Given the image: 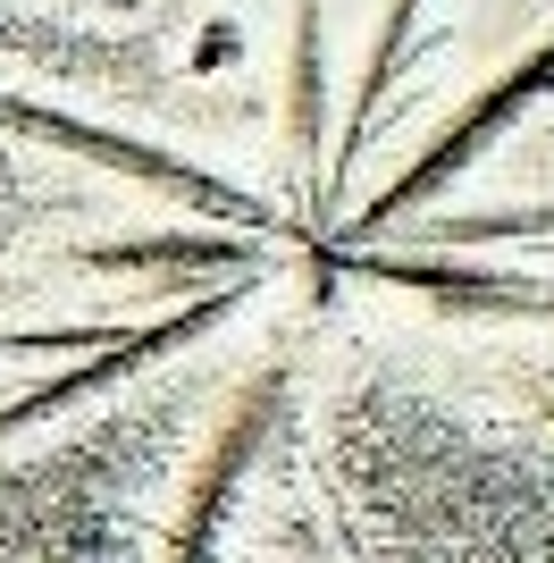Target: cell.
<instances>
[{
    "mask_svg": "<svg viewBox=\"0 0 554 563\" xmlns=\"http://www.w3.org/2000/svg\"><path fill=\"white\" fill-rule=\"evenodd\" d=\"M0 135H25V143H43V152L92 161L101 177H118V186H143V194H160V202H177V211H193V219H219V228L295 235V219H277L269 194L235 186V177H219V168H202V161H185V152H168V143H143V135L101 126V118H76V110H59V101L0 93Z\"/></svg>",
    "mask_w": 554,
    "mask_h": 563,
    "instance_id": "6da1fadb",
    "label": "cell"
},
{
    "mask_svg": "<svg viewBox=\"0 0 554 563\" xmlns=\"http://www.w3.org/2000/svg\"><path fill=\"white\" fill-rule=\"evenodd\" d=\"M546 93H554V34H546L538 51H521V59H512V68L496 76V85H479V93H470V101H462V110L437 126V143H429L420 161H403V168H395V177H387L378 194H369V202H362L353 219H336V244H369V235L403 228L412 211H429V202H437V194L454 186L462 168L479 161V152H487L496 135H505V126H521V110H538Z\"/></svg>",
    "mask_w": 554,
    "mask_h": 563,
    "instance_id": "7a4b0ae2",
    "label": "cell"
},
{
    "mask_svg": "<svg viewBox=\"0 0 554 563\" xmlns=\"http://www.w3.org/2000/svg\"><path fill=\"white\" fill-rule=\"evenodd\" d=\"M286 396H295V371H286V362H269V371H253L235 387L228 421L210 429V446L193 454V471H185V488H177V514H168V530H160V563H210V547L228 530L253 463L269 454L277 421H286Z\"/></svg>",
    "mask_w": 554,
    "mask_h": 563,
    "instance_id": "3957f363",
    "label": "cell"
},
{
    "mask_svg": "<svg viewBox=\"0 0 554 563\" xmlns=\"http://www.w3.org/2000/svg\"><path fill=\"white\" fill-rule=\"evenodd\" d=\"M253 286H261V278L202 286V295L168 303L160 320H143V329H118L110 345H92V362H76V371H59V378H43V387H25V396L0 404V438H25V429H43L51 412H68V404H85V396H101V387H118V378H135V371H152V362H168V353L202 345V336L219 329L228 311L253 303Z\"/></svg>",
    "mask_w": 554,
    "mask_h": 563,
    "instance_id": "277c9868",
    "label": "cell"
},
{
    "mask_svg": "<svg viewBox=\"0 0 554 563\" xmlns=\"http://www.w3.org/2000/svg\"><path fill=\"white\" fill-rule=\"evenodd\" d=\"M362 286H395L445 320H554V278L505 269V261H462V253H378V244H336Z\"/></svg>",
    "mask_w": 554,
    "mask_h": 563,
    "instance_id": "5b68a950",
    "label": "cell"
},
{
    "mask_svg": "<svg viewBox=\"0 0 554 563\" xmlns=\"http://www.w3.org/2000/svg\"><path fill=\"white\" fill-rule=\"evenodd\" d=\"M68 261L92 269V278H152L168 303H185V295H202V286L261 278V269H269V235H244V228H160V235L76 244Z\"/></svg>",
    "mask_w": 554,
    "mask_h": 563,
    "instance_id": "8992f818",
    "label": "cell"
},
{
    "mask_svg": "<svg viewBox=\"0 0 554 563\" xmlns=\"http://www.w3.org/2000/svg\"><path fill=\"white\" fill-rule=\"evenodd\" d=\"M412 253H487V244H554V202H512V211H412Z\"/></svg>",
    "mask_w": 554,
    "mask_h": 563,
    "instance_id": "52a82bcc",
    "label": "cell"
},
{
    "mask_svg": "<svg viewBox=\"0 0 554 563\" xmlns=\"http://www.w3.org/2000/svg\"><path fill=\"white\" fill-rule=\"evenodd\" d=\"M286 135L302 161H320L328 143V25L320 0H295V59H286Z\"/></svg>",
    "mask_w": 554,
    "mask_h": 563,
    "instance_id": "ba28073f",
    "label": "cell"
},
{
    "mask_svg": "<svg viewBox=\"0 0 554 563\" xmlns=\"http://www.w3.org/2000/svg\"><path fill=\"white\" fill-rule=\"evenodd\" d=\"M412 18H420V0H387V18H378V51H369V68H362V93H353V126H345V152H336V168H328V186L345 194L353 161H362V126L369 110H378V93L395 85V68H403V43H412Z\"/></svg>",
    "mask_w": 554,
    "mask_h": 563,
    "instance_id": "9c48e42d",
    "label": "cell"
},
{
    "mask_svg": "<svg viewBox=\"0 0 554 563\" xmlns=\"http://www.w3.org/2000/svg\"><path fill=\"white\" fill-rule=\"evenodd\" d=\"M538 412H546V421H554V378H538Z\"/></svg>",
    "mask_w": 554,
    "mask_h": 563,
    "instance_id": "30bf717a",
    "label": "cell"
}]
</instances>
